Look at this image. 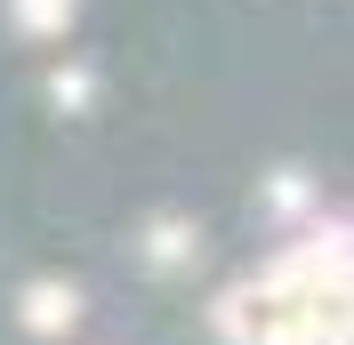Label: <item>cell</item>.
Returning a JSON list of instances; mask_svg holds the SVG:
<instances>
[{"instance_id": "1", "label": "cell", "mask_w": 354, "mask_h": 345, "mask_svg": "<svg viewBox=\"0 0 354 345\" xmlns=\"http://www.w3.org/2000/svg\"><path fill=\"white\" fill-rule=\"evenodd\" d=\"M282 305H346V225H314L282 257H266L250 281H234L218 297V337L250 345L258 313H282Z\"/></svg>"}, {"instance_id": "2", "label": "cell", "mask_w": 354, "mask_h": 345, "mask_svg": "<svg viewBox=\"0 0 354 345\" xmlns=\"http://www.w3.org/2000/svg\"><path fill=\"white\" fill-rule=\"evenodd\" d=\"M73 313H81V289H73V281H32V289H24V329H32V337H65Z\"/></svg>"}, {"instance_id": "3", "label": "cell", "mask_w": 354, "mask_h": 345, "mask_svg": "<svg viewBox=\"0 0 354 345\" xmlns=\"http://www.w3.org/2000/svg\"><path fill=\"white\" fill-rule=\"evenodd\" d=\"M8 24L32 32V41H57V32L73 24V0H8Z\"/></svg>"}, {"instance_id": "4", "label": "cell", "mask_w": 354, "mask_h": 345, "mask_svg": "<svg viewBox=\"0 0 354 345\" xmlns=\"http://www.w3.org/2000/svg\"><path fill=\"white\" fill-rule=\"evenodd\" d=\"M88 88H97V81H88L81 65H65V72H57V81H48V97H57V105H65V112H81V105H88Z\"/></svg>"}, {"instance_id": "5", "label": "cell", "mask_w": 354, "mask_h": 345, "mask_svg": "<svg viewBox=\"0 0 354 345\" xmlns=\"http://www.w3.org/2000/svg\"><path fill=\"white\" fill-rule=\"evenodd\" d=\"M185 249H194V233H185V225H153V257H161V273H169Z\"/></svg>"}, {"instance_id": "6", "label": "cell", "mask_w": 354, "mask_h": 345, "mask_svg": "<svg viewBox=\"0 0 354 345\" xmlns=\"http://www.w3.org/2000/svg\"><path fill=\"white\" fill-rule=\"evenodd\" d=\"M274 209H306V177H298V169L274 177Z\"/></svg>"}]
</instances>
